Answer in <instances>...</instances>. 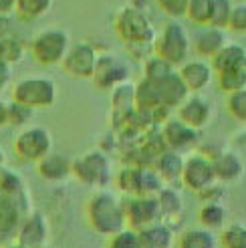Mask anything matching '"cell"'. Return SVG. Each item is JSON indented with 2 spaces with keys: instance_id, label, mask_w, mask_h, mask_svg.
Listing matches in <instances>:
<instances>
[{
  "instance_id": "cell-51",
  "label": "cell",
  "mask_w": 246,
  "mask_h": 248,
  "mask_svg": "<svg viewBox=\"0 0 246 248\" xmlns=\"http://www.w3.org/2000/svg\"><path fill=\"white\" fill-rule=\"evenodd\" d=\"M43 248H53V246H48V244H46V246H43Z\"/></svg>"
},
{
  "instance_id": "cell-43",
  "label": "cell",
  "mask_w": 246,
  "mask_h": 248,
  "mask_svg": "<svg viewBox=\"0 0 246 248\" xmlns=\"http://www.w3.org/2000/svg\"><path fill=\"white\" fill-rule=\"evenodd\" d=\"M200 198L204 200V204H226L228 198V190L224 184H214L210 190H206L204 194H200Z\"/></svg>"
},
{
  "instance_id": "cell-10",
  "label": "cell",
  "mask_w": 246,
  "mask_h": 248,
  "mask_svg": "<svg viewBox=\"0 0 246 248\" xmlns=\"http://www.w3.org/2000/svg\"><path fill=\"white\" fill-rule=\"evenodd\" d=\"M129 67L125 61H121L119 57L111 55V53H99L97 59V67L93 73V83L97 89L101 91H113L115 87L123 85L129 81Z\"/></svg>"
},
{
  "instance_id": "cell-36",
  "label": "cell",
  "mask_w": 246,
  "mask_h": 248,
  "mask_svg": "<svg viewBox=\"0 0 246 248\" xmlns=\"http://www.w3.org/2000/svg\"><path fill=\"white\" fill-rule=\"evenodd\" d=\"M216 81H218V89L226 95L246 89V69L220 73V75H216Z\"/></svg>"
},
{
  "instance_id": "cell-19",
  "label": "cell",
  "mask_w": 246,
  "mask_h": 248,
  "mask_svg": "<svg viewBox=\"0 0 246 248\" xmlns=\"http://www.w3.org/2000/svg\"><path fill=\"white\" fill-rule=\"evenodd\" d=\"M36 168H39V176L51 184H61L73 176V159L59 152H51L43 157Z\"/></svg>"
},
{
  "instance_id": "cell-42",
  "label": "cell",
  "mask_w": 246,
  "mask_h": 248,
  "mask_svg": "<svg viewBox=\"0 0 246 248\" xmlns=\"http://www.w3.org/2000/svg\"><path fill=\"white\" fill-rule=\"evenodd\" d=\"M228 31L234 34H246V2H238L232 8Z\"/></svg>"
},
{
  "instance_id": "cell-34",
  "label": "cell",
  "mask_w": 246,
  "mask_h": 248,
  "mask_svg": "<svg viewBox=\"0 0 246 248\" xmlns=\"http://www.w3.org/2000/svg\"><path fill=\"white\" fill-rule=\"evenodd\" d=\"M176 71V67L168 63L166 59H162L159 55H154L145 61V65H143V77L145 79H150V81H164L166 77H169L171 73Z\"/></svg>"
},
{
  "instance_id": "cell-48",
  "label": "cell",
  "mask_w": 246,
  "mask_h": 248,
  "mask_svg": "<svg viewBox=\"0 0 246 248\" xmlns=\"http://www.w3.org/2000/svg\"><path fill=\"white\" fill-rule=\"evenodd\" d=\"M6 168V152H4V147L0 145V171H2Z\"/></svg>"
},
{
  "instance_id": "cell-15",
  "label": "cell",
  "mask_w": 246,
  "mask_h": 248,
  "mask_svg": "<svg viewBox=\"0 0 246 248\" xmlns=\"http://www.w3.org/2000/svg\"><path fill=\"white\" fill-rule=\"evenodd\" d=\"M178 73H180L182 81L186 83L190 93H202L216 79V73L212 69V63L208 59L186 61L182 67H178Z\"/></svg>"
},
{
  "instance_id": "cell-29",
  "label": "cell",
  "mask_w": 246,
  "mask_h": 248,
  "mask_svg": "<svg viewBox=\"0 0 246 248\" xmlns=\"http://www.w3.org/2000/svg\"><path fill=\"white\" fill-rule=\"evenodd\" d=\"M117 188L121 196L131 198V196H141V168L139 166H125L117 173Z\"/></svg>"
},
{
  "instance_id": "cell-21",
  "label": "cell",
  "mask_w": 246,
  "mask_h": 248,
  "mask_svg": "<svg viewBox=\"0 0 246 248\" xmlns=\"http://www.w3.org/2000/svg\"><path fill=\"white\" fill-rule=\"evenodd\" d=\"M184 162L186 155L174 152V150H164L159 155H155L154 168L162 176L166 186H180L182 184V171H184Z\"/></svg>"
},
{
  "instance_id": "cell-26",
  "label": "cell",
  "mask_w": 246,
  "mask_h": 248,
  "mask_svg": "<svg viewBox=\"0 0 246 248\" xmlns=\"http://www.w3.org/2000/svg\"><path fill=\"white\" fill-rule=\"evenodd\" d=\"M164 107L166 105L162 101V93H159L157 83L143 77L138 85H135V109L147 111V113L154 115L157 109H164Z\"/></svg>"
},
{
  "instance_id": "cell-30",
  "label": "cell",
  "mask_w": 246,
  "mask_h": 248,
  "mask_svg": "<svg viewBox=\"0 0 246 248\" xmlns=\"http://www.w3.org/2000/svg\"><path fill=\"white\" fill-rule=\"evenodd\" d=\"M202 228L206 230H222L226 226V204H204L198 212Z\"/></svg>"
},
{
  "instance_id": "cell-8",
  "label": "cell",
  "mask_w": 246,
  "mask_h": 248,
  "mask_svg": "<svg viewBox=\"0 0 246 248\" xmlns=\"http://www.w3.org/2000/svg\"><path fill=\"white\" fill-rule=\"evenodd\" d=\"M53 152V135L43 125L24 127L15 140V154L29 164H39Z\"/></svg>"
},
{
  "instance_id": "cell-13",
  "label": "cell",
  "mask_w": 246,
  "mask_h": 248,
  "mask_svg": "<svg viewBox=\"0 0 246 248\" xmlns=\"http://www.w3.org/2000/svg\"><path fill=\"white\" fill-rule=\"evenodd\" d=\"M48 220L43 212L32 210L20 220V226L16 230V242L24 248H43L48 242Z\"/></svg>"
},
{
  "instance_id": "cell-31",
  "label": "cell",
  "mask_w": 246,
  "mask_h": 248,
  "mask_svg": "<svg viewBox=\"0 0 246 248\" xmlns=\"http://www.w3.org/2000/svg\"><path fill=\"white\" fill-rule=\"evenodd\" d=\"M24 55H27V45H24L16 34H10L0 41V59H2L6 65H10V67L20 65Z\"/></svg>"
},
{
  "instance_id": "cell-22",
  "label": "cell",
  "mask_w": 246,
  "mask_h": 248,
  "mask_svg": "<svg viewBox=\"0 0 246 248\" xmlns=\"http://www.w3.org/2000/svg\"><path fill=\"white\" fill-rule=\"evenodd\" d=\"M212 69L216 75L228 71H238L246 69V48L238 43H226L220 51L210 59Z\"/></svg>"
},
{
  "instance_id": "cell-35",
  "label": "cell",
  "mask_w": 246,
  "mask_h": 248,
  "mask_svg": "<svg viewBox=\"0 0 246 248\" xmlns=\"http://www.w3.org/2000/svg\"><path fill=\"white\" fill-rule=\"evenodd\" d=\"M34 117V109L24 105V103H18L15 99L8 101V125L10 127H20L24 129L27 125H31V121Z\"/></svg>"
},
{
  "instance_id": "cell-23",
  "label": "cell",
  "mask_w": 246,
  "mask_h": 248,
  "mask_svg": "<svg viewBox=\"0 0 246 248\" xmlns=\"http://www.w3.org/2000/svg\"><path fill=\"white\" fill-rule=\"evenodd\" d=\"M226 34L224 31L220 29H214V27H200L198 32L194 34V51L200 59H208L210 61L220 48L226 45Z\"/></svg>"
},
{
  "instance_id": "cell-47",
  "label": "cell",
  "mask_w": 246,
  "mask_h": 248,
  "mask_svg": "<svg viewBox=\"0 0 246 248\" xmlns=\"http://www.w3.org/2000/svg\"><path fill=\"white\" fill-rule=\"evenodd\" d=\"M16 10V0H0V15H12Z\"/></svg>"
},
{
  "instance_id": "cell-9",
  "label": "cell",
  "mask_w": 246,
  "mask_h": 248,
  "mask_svg": "<svg viewBox=\"0 0 246 248\" xmlns=\"http://www.w3.org/2000/svg\"><path fill=\"white\" fill-rule=\"evenodd\" d=\"M97 59H99V51L95 48V45L89 41H79L75 45H71L61 67H63L65 73L71 75L73 79L89 81V79H93Z\"/></svg>"
},
{
  "instance_id": "cell-4",
  "label": "cell",
  "mask_w": 246,
  "mask_h": 248,
  "mask_svg": "<svg viewBox=\"0 0 246 248\" xmlns=\"http://www.w3.org/2000/svg\"><path fill=\"white\" fill-rule=\"evenodd\" d=\"M69 32L63 29H46L41 31L31 43V53L34 61L43 67H57L65 61L69 48H71Z\"/></svg>"
},
{
  "instance_id": "cell-17",
  "label": "cell",
  "mask_w": 246,
  "mask_h": 248,
  "mask_svg": "<svg viewBox=\"0 0 246 248\" xmlns=\"http://www.w3.org/2000/svg\"><path fill=\"white\" fill-rule=\"evenodd\" d=\"M0 194L6 196L8 200H12L20 212L27 216L29 214V206H31V198H29V188L27 182L16 170L12 168H4L0 171Z\"/></svg>"
},
{
  "instance_id": "cell-20",
  "label": "cell",
  "mask_w": 246,
  "mask_h": 248,
  "mask_svg": "<svg viewBox=\"0 0 246 248\" xmlns=\"http://www.w3.org/2000/svg\"><path fill=\"white\" fill-rule=\"evenodd\" d=\"M113 105V121L115 125H129L135 113V85L131 81L123 83L113 89L111 97Z\"/></svg>"
},
{
  "instance_id": "cell-46",
  "label": "cell",
  "mask_w": 246,
  "mask_h": 248,
  "mask_svg": "<svg viewBox=\"0 0 246 248\" xmlns=\"http://www.w3.org/2000/svg\"><path fill=\"white\" fill-rule=\"evenodd\" d=\"M8 125V101L0 97V129Z\"/></svg>"
},
{
  "instance_id": "cell-2",
  "label": "cell",
  "mask_w": 246,
  "mask_h": 248,
  "mask_svg": "<svg viewBox=\"0 0 246 248\" xmlns=\"http://www.w3.org/2000/svg\"><path fill=\"white\" fill-rule=\"evenodd\" d=\"M73 176L91 190H105L113 178V162L103 150H87L73 159Z\"/></svg>"
},
{
  "instance_id": "cell-49",
  "label": "cell",
  "mask_w": 246,
  "mask_h": 248,
  "mask_svg": "<svg viewBox=\"0 0 246 248\" xmlns=\"http://www.w3.org/2000/svg\"><path fill=\"white\" fill-rule=\"evenodd\" d=\"M2 248H24V246H20L18 242H12V244H4Z\"/></svg>"
},
{
  "instance_id": "cell-32",
  "label": "cell",
  "mask_w": 246,
  "mask_h": 248,
  "mask_svg": "<svg viewBox=\"0 0 246 248\" xmlns=\"http://www.w3.org/2000/svg\"><path fill=\"white\" fill-rule=\"evenodd\" d=\"M55 0H16V15L22 20H39L53 8Z\"/></svg>"
},
{
  "instance_id": "cell-44",
  "label": "cell",
  "mask_w": 246,
  "mask_h": 248,
  "mask_svg": "<svg viewBox=\"0 0 246 248\" xmlns=\"http://www.w3.org/2000/svg\"><path fill=\"white\" fill-rule=\"evenodd\" d=\"M10 81H12V67L0 59V95L10 87Z\"/></svg>"
},
{
  "instance_id": "cell-28",
  "label": "cell",
  "mask_w": 246,
  "mask_h": 248,
  "mask_svg": "<svg viewBox=\"0 0 246 248\" xmlns=\"http://www.w3.org/2000/svg\"><path fill=\"white\" fill-rule=\"evenodd\" d=\"M178 248H218V238L212 230L188 228L178 236Z\"/></svg>"
},
{
  "instance_id": "cell-39",
  "label": "cell",
  "mask_w": 246,
  "mask_h": 248,
  "mask_svg": "<svg viewBox=\"0 0 246 248\" xmlns=\"http://www.w3.org/2000/svg\"><path fill=\"white\" fill-rule=\"evenodd\" d=\"M226 109L232 119L246 125V89H240L236 93H230L226 97Z\"/></svg>"
},
{
  "instance_id": "cell-37",
  "label": "cell",
  "mask_w": 246,
  "mask_h": 248,
  "mask_svg": "<svg viewBox=\"0 0 246 248\" xmlns=\"http://www.w3.org/2000/svg\"><path fill=\"white\" fill-rule=\"evenodd\" d=\"M212 4L214 0H190L186 16L198 27H208L212 18Z\"/></svg>"
},
{
  "instance_id": "cell-50",
  "label": "cell",
  "mask_w": 246,
  "mask_h": 248,
  "mask_svg": "<svg viewBox=\"0 0 246 248\" xmlns=\"http://www.w3.org/2000/svg\"><path fill=\"white\" fill-rule=\"evenodd\" d=\"M232 2H234V4H238V2H246V0H232Z\"/></svg>"
},
{
  "instance_id": "cell-45",
  "label": "cell",
  "mask_w": 246,
  "mask_h": 248,
  "mask_svg": "<svg viewBox=\"0 0 246 248\" xmlns=\"http://www.w3.org/2000/svg\"><path fill=\"white\" fill-rule=\"evenodd\" d=\"M15 34L12 32V16L10 15H0V41L6 39V36Z\"/></svg>"
},
{
  "instance_id": "cell-40",
  "label": "cell",
  "mask_w": 246,
  "mask_h": 248,
  "mask_svg": "<svg viewBox=\"0 0 246 248\" xmlns=\"http://www.w3.org/2000/svg\"><path fill=\"white\" fill-rule=\"evenodd\" d=\"M107 248H143V246H141L139 232L127 226L125 230H121L115 234V236L109 238Z\"/></svg>"
},
{
  "instance_id": "cell-14",
  "label": "cell",
  "mask_w": 246,
  "mask_h": 248,
  "mask_svg": "<svg viewBox=\"0 0 246 248\" xmlns=\"http://www.w3.org/2000/svg\"><path fill=\"white\" fill-rule=\"evenodd\" d=\"M212 115H214L212 103L208 101L206 97H202L200 93L188 95L186 101L178 107V119L198 131H202L208 123L212 121Z\"/></svg>"
},
{
  "instance_id": "cell-33",
  "label": "cell",
  "mask_w": 246,
  "mask_h": 248,
  "mask_svg": "<svg viewBox=\"0 0 246 248\" xmlns=\"http://www.w3.org/2000/svg\"><path fill=\"white\" fill-rule=\"evenodd\" d=\"M220 248H246V224L230 222L220 230Z\"/></svg>"
},
{
  "instance_id": "cell-1",
  "label": "cell",
  "mask_w": 246,
  "mask_h": 248,
  "mask_svg": "<svg viewBox=\"0 0 246 248\" xmlns=\"http://www.w3.org/2000/svg\"><path fill=\"white\" fill-rule=\"evenodd\" d=\"M87 220L89 226L101 234L111 238L117 232L127 228L125 208L123 202L109 190H97L87 202Z\"/></svg>"
},
{
  "instance_id": "cell-38",
  "label": "cell",
  "mask_w": 246,
  "mask_h": 248,
  "mask_svg": "<svg viewBox=\"0 0 246 248\" xmlns=\"http://www.w3.org/2000/svg\"><path fill=\"white\" fill-rule=\"evenodd\" d=\"M232 8H234V2H232V0H214L212 18H210V24H208V27H214V29H220V31H228Z\"/></svg>"
},
{
  "instance_id": "cell-11",
  "label": "cell",
  "mask_w": 246,
  "mask_h": 248,
  "mask_svg": "<svg viewBox=\"0 0 246 248\" xmlns=\"http://www.w3.org/2000/svg\"><path fill=\"white\" fill-rule=\"evenodd\" d=\"M123 208H125L127 226L133 230H141L155 222H162V212L155 196H123Z\"/></svg>"
},
{
  "instance_id": "cell-7",
  "label": "cell",
  "mask_w": 246,
  "mask_h": 248,
  "mask_svg": "<svg viewBox=\"0 0 246 248\" xmlns=\"http://www.w3.org/2000/svg\"><path fill=\"white\" fill-rule=\"evenodd\" d=\"M214 184H218V180H216L212 157L202 152H192L190 155H186L184 171H182V184H180L182 188L200 196L206 190H210Z\"/></svg>"
},
{
  "instance_id": "cell-12",
  "label": "cell",
  "mask_w": 246,
  "mask_h": 248,
  "mask_svg": "<svg viewBox=\"0 0 246 248\" xmlns=\"http://www.w3.org/2000/svg\"><path fill=\"white\" fill-rule=\"evenodd\" d=\"M162 133H164V141H166L168 150H174L180 154L194 152L202 140V133L198 129H192L184 121H180L178 117L168 119L166 123H162Z\"/></svg>"
},
{
  "instance_id": "cell-41",
  "label": "cell",
  "mask_w": 246,
  "mask_h": 248,
  "mask_svg": "<svg viewBox=\"0 0 246 248\" xmlns=\"http://www.w3.org/2000/svg\"><path fill=\"white\" fill-rule=\"evenodd\" d=\"M155 4H157L159 10H162L164 15H168L171 20H178V18L186 16L190 0H155Z\"/></svg>"
},
{
  "instance_id": "cell-18",
  "label": "cell",
  "mask_w": 246,
  "mask_h": 248,
  "mask_svg": "<svg viewBox=\"0 0 246 248\" xmlns=\"http://www.w3.org/2000/svg\"><path fill=\"white\" fill-rule=\"evenodd\" d=\"M155 198L159 204V212H162V222L176 230L184 216V194L180 186H166Z\"/></svg>"
},
{
  "instance_id": "cell-3",
  "label": "cell",
  "mask_w": 246,
  "mask_h": 248,
  "mask_svg": "<svg viewBox=\"0 0 246 248\" xmlns=\"http://www.w3.org/2000/svg\"><path fill=\"white\" fill-rule=\"evenodd\" d=\"M59 95V87L51 77L45 75H29L15 83L12 87V99L36 109L53 107Z\"/></svg>"
},
{
  "instance_id": "cell-27",
  "label": "cell",
  "mask_w": 246,
  "mask_h": 248,
  "mask_svg": "<svg viewBox=\"0 0 246 248\" xmlns=\"http://www.w3.org/2000/svg\"><path fill=\"white\" fill-rule=\"evenodd\" d=\"M22 218L24 214L20 212V208L0 194V244H4L10 236H16Z\"/></svg>"
},
{
  "instance_id": "cell-5",
  "label": "cell",
  "mask_w": 246,
  "mask_h": 248,
  "mask_svg": "<svg viewBox=\"0 0 246 248\" xmlns=\"http://www.w3.org/2000/svg\"><path fill=\"white\" fill-rule=\"evenodd\" d=\"M115 32L123 41V45H135V43H147L155 41V27L152 18L138 6H125L117 12L115 16Z\"/></svg>"
},
{
  "instance_id": "cell-6",
  "label": "cell",
  "mask_w": 246,
  "mask_h": 248,
  "mask_svg": "<svg viewBox=\"0 0 246 248\" xmlns=\"http://www.w3.org/2000/svg\"><path fill=\"white\" fill-rule=\"evenodd\" d=\"M190 48H192L190 34L178 20L168 22L164 31L159 32V36L155 39V55L166 59L168 63H171L176 69L188 61Z\"/></svg>"
},
{
  "instance_id": "cell-16",
  "label": "cell",
  "mask_w": 246,
  "mask_h": 248,
  "mask_svg": "<svg viewBox=\"0 0 246 248\" xmlns=\"http://www.w3.org/2000/svg\"><path fill=\"white\" fill-rule=\"evenodd\" d=\"M214 164V171H216V180L224 186L230 184H238L244 178L246 171V164L238 152L234 150H220L214 154L212 157Z\"/></svg>"
},
{
  "instance_id": "cell-24",
  "label": "cell",
  "mask_w": 246,
  "mask_h": 248,
  "mask_svg": "<svg viewBox=\"0 0 246 248\" xmlns=\"http://www.w3.org/2000/svg\"><path fill=\"white\" fill-rule=\"evenodd\" d=\"M157 87H159V93H162V101L168 109H178L188 99V95H192L188 91L186 83L182 81L178 69L164 81H157Z\"/></svg>"
},
{
  "instance_id": "cell-25",
  "label": "cell",
  "mask_w": 246,
  "mask_h": 248,
  "mask_svg": "<svg viewBox=\"0 0 246 248\" xmlns=\"http://www.w3.org/2000/svg\"><path fill=\"white\" fill-rule=\"evenodd\" d=\"M138 232L143 248H174L176 244V230L166 222H155Z\"/></svg>"
}]
</instances>
